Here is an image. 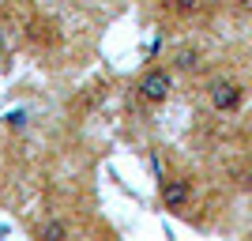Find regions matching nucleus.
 <instances>
[{
    "label": "nucleus",
    "instance_id": "7ed1b4c3",
    "mask_svg": "<svg viewBox=\"0 0 252 241\" xmlns=\"http://www.w3.org/2000/svg\"><path fill=\"white\" fill-rule=\"evenodd\" d=\"M207 102L215 113H237L245 102V83L233 75H215L207 83Z\"/></svg>",
    "mask_w": 252,
    "mask_h": 241
},
{
    "label": "nucleus",
    "instance_id": "f257e3e1",
    "mask_svg": "<svg viewBox=\"0 0 252 241\" xmlns=\"http://www.w3.org/2000/svg\"><path fill=\"white\" fill-rule=\"evenodd\" d=\"M169 95H173V72L169 68H162V64H151V68H143V75L136 79V98L143 105H166Z\"/></svg>",
    "mask_w": 252,
    "mask_h": 241
},
{
    "label": "nucleus",
    "instance_id": "20e7f679",
    "mask_svg": "<svg viewBox=\"0 0 252 241\" xmlns=\"http://www.w3.org/2000/svg\"><path fill=\"white\" fill-rule=\"evenodd\" d=\"M34 241H72V219L68 215H49L34 230Z\"/></svg>",
    "mask_w": 252,
    "mask_h": 241
},
{
    "label": "nucleus",
    "instance_id": "1a4fd4ad",
    "mask_svg": "<svg viewBox=\"0 0 252 241\" xmlns=\"http://www.w3.org/2000/svg\"><path fill=\"white\" fill-rule=\"evenodd\" d=\"M230 4H252V0H230Z\"/></svg>",
    "mask_w": 252,
    "mask_h": 241
},
{
    "label": "nucleus",
    "instance_id": "6e6552de",
    "mask_svg": "<svg viewBox=\"0 0 252 241\" xmlns=\"http://www.w3.org/2000/svg\"><path fill=\"white\" fill-rule=\"evenodd\" d=\"M72 241H105L102 234H83V238H72Z\"/></svg>",
    "mask_w": 252,
    "mask_h": 241
},
{
    "label": "nucleus",
    "instance_id": "f03ea898",
    "mask_svg": "<svg viewBox=\"0 0 252 241\" xmlns=\"http://www.w3.org/2000/svg\"><path fill=\"white\" fill-rule=\"evenodd\" d=\"M192 196H196V185L192 177H181V173H162L158 177V204L169 211V215H185L192 207Z\"/></svg>",
    "mask_w": 252,
    "mask_h": 241
},
{
    "label": "nucleus",
    "instance_id": "9d476101",
    "mask_svg": "<svg viewBox=\"0 0 252 241\" xmlns=\"http://www.w3.org/2000/svg\"><path fill=\"white\" fill-rule=\"evenodd\" d=\"M0 61H4V42H0Z\"/></svg>",
    "mask_w": 252,
    "mask_h": 241
},
{
    "label": "nucleus",
    "instance_id": "0eeeda50",
    "mask_svg": "<svg viewBox=\"0 0 252 241\" xmlns=\"http://www.w3.org/2000/svg\"><path fill=\"white\" fill-rule=\"evenodd\" d=\"M27 117H31V109H11V113L4 117V125L15 132V128H27Z\"/></svg>",
    "mask_w": 252,
    "mask_h": 241
},
{
    "label": "nucleus",
    "instance_id": "423d86ee",
    "mask_svg": "<svg viewBox=\"0 0 252 241\" xmlns=\"http://www.w3.org/2000/svg\"><path fill=\"white\" fill-rule=\"evenodd\" d=\"M203 8V0H169V11L173 15H196Z\"/></svg>",
    "mask_w": 252,
    "mask_h": 241
},
{
    "label": "nucleus",
    "instance_id": "39448f33",
    "mask_svg": "<svg viewBox=\"0 0 252 241\" xmlns=\"http://www.w3.org/2000/svg\"><path fill=\"white\" fill-rule=\"evenodd\" d=\"M200 64H203V53L196 45H181L173 53V68L169 72H200Z\"/></svg>",
    "mask_w": 252,
    "mask_h": 241
}]
</instances>
